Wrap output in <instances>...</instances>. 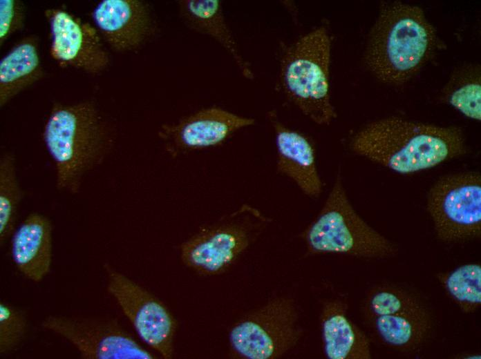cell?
Masks as SVG:
<instances>
[{"mask_svg": "<svg viewBox=\"0 0 481 359\" xmlns=\"http://www.w3.org/2000/svg\"><path fill=\"white\" fill-rule=\"evenodd\" d=\"M44 75L37 37L30 35L23 38L1 59L0 106H4Z\"/></svg>", "mask_w": 481, "mask_h": 359, "instance_id": "18", "label": "cell"}, {"mask_svg": "<svg viewBox=\"0 0 481 359\" xmlns=\"http://www.w3.org/2000/svg\"><path fill=\"white\" fill-rule=\"evenodd\" d=\"M331 39L325 27L301 36L283 55L281 86L289 100L308 119L329 125L337 117L330 94Z\"/></svg>", "mask_w": 481, "mask_h": 359, "instance_id": "4", "label": "cell"}, {"mask_svg": "<svg viewBox=\"0 0 481 359\" xmlns=\"http://www.w3.org/2000/svg\"><path fill=\"white\" fill-rule=\"evenodd\" d=\"M53 226L38 213L29 214L11 236V258L18 271L35 282L50 272L52 262Z\"/></svg>", "mask_w": 481, "mask_h": 359, "instance_id": "15", "label": "cell"}, {"mask_svg": "<svg viewBox=\"0 0 481 359\" xmlns=\"http://www.w3.org/2000/svg\"><path fill=\"white\" fill-rule=\"evenodd\" d=\"M44 14L49 23L50 54L54 60L91 75L106 69L110 57L95 26L62 8L48 9Z\"/></svg>", "mask_w": 481, "mask_h": 359, "instance_id": "11", "label": "cell"}, {"mask_svg": "<svg viewBox=\"0 0 481 359\" xmlns=\"http://www.w3.org/2000/svg\"><path fill=\"white\" fill-rule=\"evenodd\" d=\"M92 16L102 39L117 52L140 48L156 32L151 8L143 1L103 0Z\"/></svg>", "mask_w": 481, "mask_h": 359, "instance_id": "13", "label": "cell"}, {"mask_svg": "<svg viewBox=\"0 0 481 359\" xmlns=\"http://www.w3.org/2000/svg\"><path fill=\"white\" fill-rule=\"evenodd\" d=\"M366 320L381 344L400 351H414L423 345L432 329L431 313L385 315Z\"/></svg>", "mask_w": 481, "mask_h": 359, "instance_id": "19", "label": "cell"}, {"mask_svg": "<svg viewBox=\"0 0 481 359\" xmlns=\"http://www.w3.org/2000/svg\"><path fill=\"white\" fill-rule=\"evenodd\" d=\"M65 338L84 359H153L155 355L112 318L49 316L41 324Z\"/></svg>", "mask_w": 481, "mask_h": 359, "instance_id": "10", "label": "cell"}, {"mask_svg": "<svg viewBox=\"0 0 481 359\" xmlns=\"http://www.w3.org/2000/svg\"><path fill=\"white\" fill-rule=\"evenodd\" d=\"M348 305L339 298L323 301L320 324L323 351L329 359H370V341L348 318Z\"/></svg>", "mask_w": 481, "mask_h": 359, "instance_id": "16", "label": "cell"}, {"mask_svg": "<svg viewBox=\"0 0 481 359\" xmlns=\"http://www.w3.org/2000/svg\"><path fill=\"white\" fill-rule=\"evenodd\" d=\"M27 330V318L21 309L9 303L0 302V353L15 349Z\"/></svg>", "mask_w": 481, "mask_h": 359, "instance_id": "24", "label": "cell"}, {"mask_svg": "<svg viewBox=\"0 0 481 359\" xmlns=\"http://www.w3.org/2000/svg\"><path fill=\"white\" fill-rule=\"evenodd\" d=\"M258 208L243 204L214 223L199 229L180 246L182 263L202 275L227 270L271 223Z\"/></svg>", "mask_w": 481, "mask_h": 359, "instance_id": "6", "label": "cell"}, {"mask_svg": "<svg viewBox=\"0 0 481 359\" xmlns=\"http://www.w3.org/2000/svg\"><path fill=\"white\" fill-rule=\"evenodd\" d=\"M480 68L470 65L456 72L446 89L448 102L466 117L481 119Z\"/></svg>", "mask_w": 481, "mask_h": 359, "instance_id": "23", "label": "cell"}, {"mask_svg": "<svg viewBox=\"0 0 481 359\" xmlns=\"http://www.w3.org/2000/svg\"><path fill=\"white\" fill-rule=\"evenodd\" d=\"M427 209L442 241L458 242L480 237V175L462 172L443 176L428 192Z\"/></svg>", "mask_w": 481, "mask_h": 359, "instance_id": "8", "label": "cell"}, {"mask_svg": "<svg viewBox=\"0 0 481 359\" xmlns=\"http://www.w3.org/2000/svg\"><path fill=\"white\" fill-rule=\"evenodd\" d=\"M309 253L379 259L397 249L369 226L351 205L338 175L322 208L301 234Z\"/></svg>", "mask_w": 481, "mask_h": 359, "instance_id": "5", "label": "cell"}, {"mask_svg": "<svg viewBox=\"0 0 481 359\" xmlns=\"http://www.w3.org/2000/svg\"><path fill=\"white\" fill-rule=\"evenodd\" d=\"M350 147L356 155L401 174L429 169L467 152L460 128L397 117L366 124Z\"/></svg>", "mask_w": 481, "mask_h": 359, "instance_id": "1", "label": "cell"}, {"mask_svg": "<svg viewBox=\"0 0 481 359\" xmlns=\"http://www.w3.org/2000/svg\"><path fill=\"white\" fill-rule=\"evenodd\" d=\"M447 295L466 313L476 311L481 304V266L469 263L438 275Z\"/></svg>", "mask_w": 481, "mask_h": 359, "instance_id": "21", "label": "cell"}, {"mask_svg": "<svg viewBox=\"0 0 481 359\" xmlns=\"http://www.w3.org/2000/svg\"><path fill=\"white\" fill-rule=\"evenodd\" d=\"M26 18L25 7L17 0L0 1V43L21 30Z\"/></svg>", "mask_w": 481, "mask_h": 359, "instance_id": "25", "label": "cell"}, {"mask_svg": "<svg viewBox=\"0 0 481 359\" xmlns=\"http://www.w3.org/2000/svg\"><path fill=\"white\" fill-rule=\"evenodd\" d=\"M107 291L116 300L140 338L165 359L173 356L176 321L155 296L109 264L104 266Z\"/></svg>", "mask_w": 481, "mask_h": 359, "instance_id": "9", "label": "cell"}, {"mask_svg": "<svg viewBox=\"0 0 481 359\" xmlns=\"http://www.w3.org/2000/svg\"><path fill=\"white\" fill-rule=\"evenodd\" d=\"M275 133L276 170L296 184L309 197H318L323 184L319 175L313 144L303 133L283 124L275 111L267 113Z\"/></svg>", "mask_w": 481, "mask_h": 359, "instance_id": "14", "label": "cell"}, {"mask_svg": "<svg viewBox=\"0 0 481 359\" xmlns=\"http://www.w3.org/2000/svg\"><path fill=\"white\" fill-rule=\"evenodd\" d=\"M115 131L93 102L53 106L42 135L55 165L58 190L70 194L79 191L86 174L111 151Z\"/></svg>", "mask_w": 481, "mask_h": 359, "instance_id": "2", "label": "cell"}, {"mask_svg": "<svg viewBox=\"0 0 481 359\" xmlns=\"http://www.w3.org/2000/svg\"><path fill=\"white\" fill-rule=\"evenodd\" d=\"M23 197L17 176L15 158L10 153L0 158V244L15 230L18 208Z\"/></svg>", "mask_w": 481, "mask_h": 359, "instance_id": "22", "label": "cell"}, {"mask_svg": "<svg viewBox=\"0 0 481 359\" xmlns=\"http://www.w3.org/2000/svg\"><path fill=\"white\" fill-rule=\"evenodd\" d=\"M299 311L292 298H274L248 313L231 328L232 355L242 359H276L284 356L302 336Z\"/></svg>", "mask_w": 481, "mask_h": 359, "instance_id": "7", "label": "cell"}, {"mask_svg": "<svg viewBox=\"0 0 481 359\" xmlns=\"http://www.w3.org/2000/svg\"><path fill=\"white\" fill-rule=\"evenodd\" d=\"M220 107L200 110L178 122L164 124L158 131L166 151L173 157L222 144L238 130L255 124Z\"/></svg>", "mask_w": 481, "mask_h": 359, "instance_id": "12", "label": "cell"}, {"mask_svg": "<svg viewBox=\"0 0 481 359\" xmlns=\"http://www.w3.org/2000/svg\"><path fill=\"white\" fill-rule=\"evenodd\" d=\"M180 16L185 25L197 32L209 36L232 56L241 74L253 79L250 64L243 58L225 18L220 1L180 0L178 1Z\"/></svg>", "mask_w": 481, "mask_h": 359, "instance_id": "17", "label": "cell"}, {"mask_svg": "<svg viewBox=\"0 0 481 359\" xmlns=\"http://www.w3.org/2000/svg\"><path fill=\"white\" fill-rule=\"evenodd\" d=\"M437 45L436 31L421 8L388 3L381 8L372 28L364 60L379 80L399 86L420 71Z\"/></svg>", "mask_w": 481, "mask_h": 359, "instance_id": "3", "label": "cell"}, {"mask_svg": "<svg viewBox=\"0 0 481 359\" xmlns=\"http://www.w3.org/2000/svg\"><path fill=\"white\" fill-rule=\"evenodd\" d=\"M366 318L393 314L431 313L417 294L403 287L383 284L372 288L364 304Z\"/></svg>", "mask_w": 481, "mask_h": 359, "instance_id": "20", "label": "cell"}]
</instances>
